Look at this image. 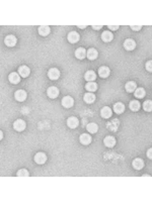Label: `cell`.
<instances>
[{
    "mask_svg": "<svg viewBox=\"0 0 152 202\" xmlns=\"http://www.w3.org/2000/svg\"><path fill=\"white\" fill-rule=\"evenodd\" d=\"M25 127H26V123L25 120H22V119H16V120L14 121V123H13V128H14L16 131H25Z\"/></svg>",
    "mask_w": 152,
    "mask_h": 202,
    "instance_id": "cell-1",
    "label": "cell"
},
{
    "mask_svg": "<svg viewBox=\"0 0 152 202\" xmlns=\"http://www.w3.org/2000/svg\"><path fill=\"white\" fill-rule=\"evenodd\" d=\"M34 162H36L37 164L43 165V164H45L47 162V156H46V154H45V153L40 152V153H37L36 155H34Z\"/></svg>",
    "mask_w": 152,
    "mask_h": 202,
    "instance_id": "cell-2",
    "label": "cell"
},
{
    "mask_svg": "<svg viewBox=\"0 0 152 202\" xmlns=\"http://www.w3.org/2000/svg\"><path fill=\"white\" fill-rule=\"evenodd\" d=\"M48 77L50 80H58L60 77V71L57 68H51L48 71Z\"/></svg>",
    "mask_w": 152,
    "mask_h": 202,
    "instance_id": "cell-3",
    "label": "cell"
},
{
    "mask_svg": "<svg viewBox=\"0 0 152 202\" xmlns=\"http://www.w3.org/2000/svg\"><path fill=\"white\" fill-rule=\"evenodd\" d=\"M47 94L50 98L55 99V98H57L58 96H59V89L55 86H51L47 90Z\"/></svg>",
    "mask_w": 152,
    "mask_h": 202,
    "instance_id": "cell-4",
    "label": "cell"
},
{
    "mask_svg": "<svg viewBox=\"0 0 152 202\" xmlns=\"http://www.w3.org/2000/svg\"><path fill=\"white\" fill-rule=\"evenodd\" d=\"M111 74V70L109 67H106V66H101V67L98 69V75H100V77H101V78L106 79L108 78L109 76H110Z\"/></svg>",
    "mask_w": 152,
    "mask_h": 202,
    "instance_id": "cell-5",
    "label": "cell"
},
{
    "mask_svg": "<svg viewBox=\"0 0 152 202\" xmlns=\"http://www.w3.org/2000/svg\"><path fill=\"white\" fill-rule=\"evenodd\" d=\"M4 42H5V45H6L7 47L11 48V47H14L15 45H16L17 39H16V38H15L14 36H12V34H9V36H7L6 38H5Z\"/></svg>",
    "mask_w": 152,
    "mask_h": 202,
    "instance_id": "cell-6",
    "label": "cell"
},
{
    "mask_svg": "<svg viewBox=\"0 0 152 202\" xmlns=\"http://www.w3.org/2000/svg\"><path fill=\"white\" fill-rule=\"evenodd\" d=\"M62 105L65 108H71L74 105V99L71 96H65L62 99Z\"/></svg>",
    "mask_w": 152,
    "mask_h": 202,
    "instance_id": "cell-7",
    "label": "cell"
},
{
    "mask_svg": "<svg viewBox=\"0 0 152 202\" xmlns=\"http://www.w3.org/2000/svg\"><path fill=\"white\" fill-rule=\"evenodd\" d=\"M67 39L69 42H71V44H76V42L80 39V36H79L76 31H71V33H68Z\"/></svg>",
    "mask_w": 152,
    "mask_h": 202,
    "instance_id": "cell-8",
    "label": "cell"
},
{
    "mask_svg": "<svg viewBox=\"0 0 152 202\" xmlns=\"http://www.w3.org/2000/svg\"><path fill=\"white\" fill-rule=\"evenodd\" d=\"M26 97H28V94H26L25 90H17V91L14 93V98L17 101H19V102L25 101L26 99Z\"/></svg>",
    "mask_w": 152,
    "mask_h": 202,
    "instance_id": "cell-9",
    "label": "cell"
},
{
    "mask_svg": "<svg viewBox=\"0 0 152 202\" xmlns=\"http://www.w3.org/2000/svg\"><path fill=\"white\" fill-rule=\"evenodd\" d=\"M112 114H113V110H112V108H110L109 106H105V107L101 108V110H100L101 117L108 119V118L112 117Z\"/></svg>",
    "mask_w": 152,
    "mask_h": 202,
    "instance_id": "cell-10",
    "label": "cell"
},
{
    "mask_svg": "<svg viewBox=\"0 0 152 202\" xmlns=\"http://www.w3.org/2000/svg\"><path fill=\"white\" fill-rule=\"evenodd\" d=\"M18 74H19L20 77H22V78H26V77L30 76L31 70L28 66H20V67L18 68Z\"/></svg>",
    "mask_w": 152,
    "mask_h": 202,
    "instance_id": "cell-11",
    "label": "cell"
},
{
    "mask_svg": "<svg viewBox=\"0 0 152 202\" xmlns=\"http://www.w3.org/2000/svg\"><path fill=\"white\" fill-rule=\"evenodd\" d=\"M124 48L127 51H133L136 48V42L134 39H127L124 42Z\"/></svg>",
    "mask_w": 152,
    "mask_h": 202,
    "instance_id": "cell-12",
    "label": "cell"
},
{
    "mask_svg": "<svg viewBox=\"0 0 152 202\" xmlns=\"http://www.w3.org/2000/svg\"><path fill=\"white\" fill-rule=\"evenodd\" d=\"M103 143H105L106 147L113 148L115 147V145H116V139H115L114 137H112V135H108V137H106L105 140H103Z\"/></svg>",
    "mask_w": 152,
    "mask_h": 202,
    "instance_id": "cell-13",
    "label": "cell"
},
{
    "mask_svg": "<svg viewBox=\"0 0 152 202\" xmlns=\"http://www.w3.org/2000/svg\"><path fill=\"white\" fill-rule=\"evenodd\" d=\"M79 124V120L78 118L75 117V116H71L67 119V126L70 128H76Z\"/></svg>",
    "mask_w": 152,
    "mask_h": 202,
    "instance_id": "cell-14",
    "label": "cell"
},
{
    "mask_svg": "<svg viewBox=\"0 0 152 202\" xmlns=\"http://www.w3.org/2000/svg\"><path fill=\"white\" fill-rule=\"evenodd\" d=\"M8 80H9L10 83H12V84H17V83H19V81H20V75H19V74H18V73L12 72V73H10V74H9Z\"/></svg>",
    "mask_w": 152,
    "mask_h": 202,
    "instance_id": "cell-15",
    "label": "cell"
},
{
    "mask_svg": "<svg viewBox=\"0 0 152 202\" xmlns=\"http://www.w3.org/2000/svg\"><path fill=\"white\" fill-rule=\"evenodd\" d=\"M86 55H87V52L84 48H78V49L75 51V57L79 60H83L84 58L86 57Z\"/></svg>",
    "mask_w": 152,
    "mask_h": 202,
    "instance_id": "cell-16",
    "label": "cell"
},
{
    "mask_svg": "<svg viewBox=\"0 0 152 202\" xmlns=\"http://www.w3.org/2000/svg\"><path fill=\"white\" fill-rule=\"evenodd\" d=\"M79 140H80L82 145L87 146L91 143V137H90L88 134H82L80 137H79Z\"/></svg>",
    "mask_w": 152,
    "mask_h": 202,
    "instance_id": "cell-17",
    "label": "cell"
},
{
    "mask_svg": "<svg viewBox=\"0 0 152 202\" xmlns=\"http://www.w3.org/2000/svg\"><path fill=\"white\" fill-rule=\"evenodd\" d=\"M132 166L135 170H138V171H139V170H141L144 167V161L142 159L137 158L132 162Z\"/></svg>",
    "mask_w": 152,
    "mask_h": 202,
    "instance_id": "cell-18",
    "label": "cell"
},
{
    "mask_svg": "<svg viewBox=\"0 0 152 202\" xmlns=\"http://www.w3.org/2000/svg\"><path fill=\"white\" fill-rule=\"evenodd\" d=\"M113 39H114V36H113V33H112L111 31L106 30V31H103V33H101V39H103L105 42H110L113 41Z\"/></svg>",
    "mask_w": 152,
    "mask_h": 202,
    "instance_id": "cell-19",
    "label": "cell"
},
{
    "mask_svg": "<svg viewBox=\"0 0 152 202\" xmlns=\"http://www.w3.org/2000/svg\"><path fill=\"white\" fill-rule=\"evenodd\" d=\"M38 31H39V34H41L42 36H47L48 34L50 33V26L48 25H40L39 28H38Z\"/></svg>",
    "mask_w": 152,
    "mask_h": 202,
    "instance_id": "cell-20",
    "label": "cell"
},
{
    "mask_svg": "<svg viewBox=\"0 0 152 202\" xmlns=\"http://www.w3.org/2000/svg\"><path fill=\"white\" fill-rule=\"evenodd\" d=\"M84 79L87 82H93L97 79V74L93 71H87L86 73L84 74Z\"/></svg>",
    "mask_w": 152,
    "mask_h": 202,
    "instance_id": "cell-21",
    "label": "cell"
},
{
    "mask_svg": "<svg viewBox=\"0 0 152 202\" xmlns=\"http://www.w3.org/2000/svg\"><path fill=\"white\" fill-rule=\"evenodd\" d=\"M83 100L87 104H91L95 101V95L93 93H85L83 96Z\"/></svg>",
    "mask_w": 152,
    "mask_h": 202,
    "instance_id": "cell-22",
    "label": "cell"
},
{
    "mask_svg": "<svg viewBox=\"0 0 152 202\" xmlns=\"http://www.w3.org/2000/svg\"><path fill=\"white\" fill-rule=\"evenodd\" d=\"M86 56H87V58H88L90 61H93V60H95L98 57V53H97V51L95 49L91 48V49H89L88 51H87V55Z\"/></svg>",
    "mask_w": 152,
    "mask_h": 202,
    "instance_id": "cell-23",
    "label": "cell"
},
{
    "mask_svg": "<svg viewBox=\"0 0 152 202\" xmlns=\"http://www.w3.org/2000/svg\"><path fill=\"white\" fill-rule=\"evenodd\" d=\"M125 89H126L127 92H135V90L137 89V84L133 81L127 82L126 85H125Z\"/></svg>",
    "mask_w": 152,
    "mask_h": 202,
    "instance_id": "cell-24",
    "label": "cell"
},
{
    "mask_svg": "<svg viewBox=\"0 0 152 202\" xmlns=\"http://www.w3.org/2000/svg\"><path fill=\"white\" fill-rule=\"evenodd\" d=\"M113 109H114V111L117 114H122L125 111V105L123 104L122 102H118V103H116V104L114 105Z\"/></svg>",
    "mask_w": 152,
    "mask_h": 202,
    "instance_id": "cell-25",
    "label": "cell"
},
{
    "mask_svg": "<svg viewBox=\"0 0 152 202\" xmlns=\"http://www.w3.org/2000/svg\"><path fill=\"white\" fill-rule=\"evenodd\" d=\"M86 128H87V131L90 132V134H95V132H97L98 131V126L97 123H94V122H90V123L87 124Z\"/></svg>",
    "mask_w": 152,
    "mask_h": 202,
    "instance_id": "cell-26",
    "label": "cell"
},
{
    "mask_svg": "<svg viewBox=\"0 0 152 202\" xmlns=\"http://www.w3.org/2000/svg\"><path fill=\"white\" fill-rule=\"evenodd\" d=\"M85 89L89 92H95L97 90V84L95 82H87L85 85Z\"/></svg>",
    "mask_w": 152,
    "mask_h": 202,
    "instance_id": "cell-27",
    "label": "cell"
},
{
    "mask_svg": "<svg viewBox=\"0 0 152 202\" xmlns=\"http://www.w3.org/2000/svg\"><path fill=\"white\" fill-rule=\"evenodd\" d=\"M129 107H130V109H131L132 111H138L140 109V107H141V105H140V102L139 101H137V100H132L131 102H130V104H129Z\"/></svg>",
    "mask_w": 152,
    "mask_h": 202,
    "instance_id": "cell-28",
    "label": "cell"
},
{
    "mask_svg": "<svg viewBox=\"0 0 152 202\" xmlns=\"http://www.w3.org/2000/svg\"><path fill=\"white\" fill-rule=\"evenodd\" d=\"M134 95H135L136 98H139V99H141V98H143L146 95V92L143 88H137L135 90Z\"/></svg>",
    "mask_w": 152,
    "mask_h": 202,
    "instance_id": "cell-29",
    "label": "cell"
},
{
    "mask_svg": "<svg viewBox=\"0 0 152 202\" xmlns=\"http://www.w3.org/2000/svg\"><path fill=\"white\" fill-rule=\"evenodd\" d=\"M143 109L147 112H151L152 111V101L151 100H147L143 103Z\"/></svg>",
    "mask_w": 152,
    "mask_h": 202,
    "instance_id": "cell-30",
    "label": "cell"
},
{
    "mask_svg": "<svg viewBox=\"0 0 152 202\" xmlns=\"http://www.w3.org/2000/svg\"><path fill=\"white\" fill-rule=\"evenodd\" d=\"M17 176L18 177H28L30 176V173H28V170H25V169H21V170H19V171L17 172Z\"/></svg>",
    "mask_w": 152,
    "mask_h": 202,
    "instance_id": "cell-31",
    "label": "cell"
},
{
    "mask_svg": "<svg viewBox=\"0 0 152 202\" xmlns=\"http://www.w3.org/2000/svg\"><path fill=\"white\" fill-rule=\"evenodd\" d=\"M145 68L148 72H151L152 73V61H148V62L145 64Z\"/></svg>",
    "mask_w": 152,
    "mask_h": 202,
    "instance_id": "cell-32",
    "label": "cell"
},
{
    "mask_svg": "<svg viewBox=\"0 0 152 202\" xmlns=\"http://www.w3.org/2000/svg\"><path fill=\"white\" fill-rule=\"evenodd\" d=\"M130 27H131L133 30H137V31H138V30H140L141 28H142V26H141V25H137V26H135V25H131V26H130Z\"/></svg>",
    "mask_w": 152,
    "mask_h": 202,
    "instance_id": "cell-33",
    "label": "cell"
},
{
    "mask_svg": "<svg viewBox=\"0 0 152 202\" xmlns=\"http://www.w3.org/2000/svg\"><path fill=\"white\" fill-rule=\"evenodd\" d=\"M147 157L150 160H152V148H150L149 150L147 151Z\"/></svg>",
    "mask_w": 152,
    "mask_h": 202,
    "instance_id": "cell-34",
    "label": "cell"
},
{
    "mask_svg": "<svg viewBox=\"0 0 152 202\" xmlns=\"http://www.w3.org/2000/svg\"><path fill=\"white\" fill-rule=\"evenodd\" d=\"M108 27L110 28L111 30H118V28H119V25H113V26H112V25H109Z\"/></svg>",
    "mask_w": 152,
    "mask_h": 202,
    "instance_id": "cell-35",
    "label": "cell"
},
{
    "mask_svg": "<svg viewBox=\"0 0 152 202\" xmlns=\"http://www.w3.org/2000/svg\"><path fill=\"white\" fill-rule=\"evenodd\" d=\"M92 28H93V30H100V28H101V25H98V26L92 25Z\"/></svg>",
    "mask_w": 152,
    "mask_h": 202,
    "instance_id": "cell-36",
    "label": "cell"
},
{
    "mask_svg": "<svg viewBox=\"0 0 152 202\" xmlns=\"http://www.w3.org/2000/svg\"><path fill=\"white\" fill-rule=\"evenodd\" d=\"M78 27H79V28H82V30H83V28H85V27H86V26H85V25H82V26H79V25H78Z\"/></svg>",
    "mask_w": 152,
    "mask_h": 202,
    "instance_id": "cell-37",
    "label": "cell"
},
{
    "mask_svg": "<svg viewBox=\"0 0 152 202\" xmlns=\"http://www.w3.org/2000/svg\"><path fill=\"white\" fill-rule=\"evenodd\" d=\"M0 134H0V139H2V137H3V132L1 131V132H0Z\"/></svg>",
    "mask_w": 152,
    "mask_h": 202,
    "instance_id": "cell-38",
    "label": "cell"
}]
</instances>
